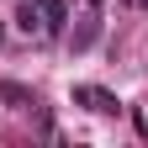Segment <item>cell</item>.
<instances>
[{
    "instance_id": "obj_3",
    "label": "cell",
    "mask_w": 148,
    "mask_h": 148,
    "mask_svg": "<svg viewBox=\"0 0 148 148\" xmlns=\"http://www.w3.org/2000/svg\"><path fill=\"white\" fill-rule=\"evenodd\" d=\"M37 11H42V32H58V27H64V16H69V11H64V0H37Z\"/></svg>"
},
{
    "instance_id": "obj_1",
    "label": "cell",
    "mask_w": 148,
    "mask_h": 148,
    "mask_svg": "<svg viewBox=\"0 0 148 148\" xmlns=\"http://www.w3.org/2000/svg\"><path fill=\"white\" fill-rule=\"evenodd\" d=\"M74 101H85L90 111H101V116H116V111H122V101L106 95V90H95V85H74Z\"/></svg>"
},
{
    "instance_id": "obj_5",
    "label": "cell",
    "mask_w": 148,
    "mask_h": 148,
    "mask_svg": "<svg viewBox=\"0 0 148 148\" xmlns=\"http://www.w3.org/2000/svg\"><path fill=\"white\" fill-rule=\"evenodd\" d=\"M0 101H11V106H32V95L21 85H0Z\"/></svg>"
},
{
    "instance_id": "obj_4",
    "label": "cell",
    "mask_w": 148,
    "mask_h": 148,
    "mask_svg": "<svg viewBox=\"0 0 148 148\" xmlns=\"http://www.w3.org/2000/svg\"><path fill=\"white\" fill-rule=\"evenodd\" d=\"M16 27H21V32H42V11H37V0H21V5H16Z\"/></svg>"
},
{
    "instance_id": "obj_6",
    "label": "cell",
    "mask_w": 148,
    "mask_h": 148,
    "mask_svg": "<svg viewBox=\"0 0 148 148\" xmlns=\"http://www.w3.org/2000/svg\"><path fill=\"white\" fill-rule=\"evenodd\" d=\"M143 5H148V0H143Z\"/></svg>"
},
{
    "instance_id": "obj_2",
    "label": "cell",
    "mask_w": 148,
    "mask_h": 148,
    "mask_svg": "<svg viewBox=\"0 0 148 148\" xmlns=\"http://www.w3.org/2000/svg\"><path fill=\"white\" fill-rule=\"evenodd\" d=\"M95 37H101V21L90 16V21H79V27L69 32V53H90V48H95Z\"/></svg>"
}]
</instances>
